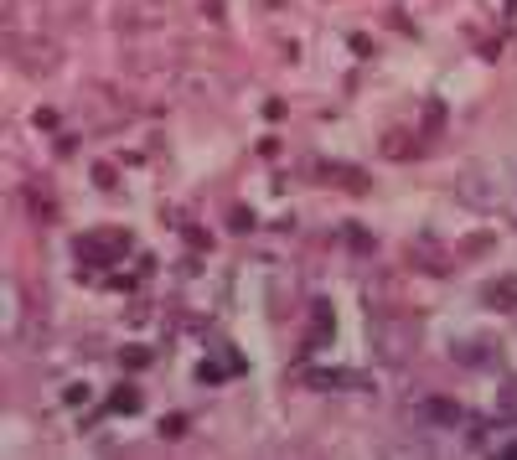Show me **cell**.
<instances>
[{"mask_svg": "<svg viewBox=\"0 0 517 460\" xmlns=\"http://www.w3.org/2000/svg\"><path fill=\"white\" fill-rule=\"evenodd\" d=\"M78 114L88 119V130H125L130 119H135V99L125 94V88H114V83H83V94H78Z\"/></svg>", "mask_w": 517, "mask_h": 460, "instance_id": "6da1fadb", "label": "cell"}, {"mask_svg": "<svg viewBox=\"0 0 517 460\" xmlns=\"http://www.w3.org/2000/svg\"><path fill=\"white\" fill-rule=\"evenodd\" d=\"M6 63L21 78H52L63 68V42L57 37H16L6 32Z\"/></svg>", "mask_w": 517, "mask_h": 460, "instance_id": "7a4b0ae2", "label": "cell"}, {"mask_svg": "<svg viewBox=\"0 0 517 460\" xmlns=\"http://www.w3.org/2000/svg\"><path fill=\"white\" fill-rule=\"evenodd\" d=\"M171 21V0H109V26L119 37H156Z\"/></svg>", "mask_w": 517, "mask_h": 460, "instance_id": "3957f363", "label": "cell"}, {"mask_svg": "<svg viewBox=\"0 0 517 460\" xmlns=\"http://www.w3.org/2000/svg\"><path fill=\"white\" fill-rule=\"evenodd\" d=\"M373 347L383 362H409L419 352V321L409 311H393V316H373Z\"/></svg>", "mask_w": 517, "mask_h": 460, "instance_id": "277c9868", "label": "cell"}, {"mask_svg": "<svg viewBox=\"0 0 517 460\" xmlns=\"http://www.w3.org/2000/svg\"><path fill=\"white\" fill-rule=\"evenodd\" d=\"M73 254L83 269H114L119 259L130 254V233L125 228H109V233H83L73 238Z\"/></svg>", "mask_w": 517, "mask_h": 460, "instance_id": "5b68a950", "label": "cell"}, {"mask_svg": "<svg viewBox=\"0 0 517 460\" xmlns=\"http://www.w3.org/2000/svg\"><path fill=\"white\" fill-rule=\"evenodd\" d=\"M455 362L461 367H492L497 362V342L492 336H461V342H455Z\"/></svg>", "mask_w": 517, "mask_h": 460, "instance_id": "8992f818", "label": "cell"}, {"mask_svg": "<svg viewBox=\"0 0 517 460\" xmlns=\"http://www.w3.org/2000/svg\"><path fill=\"white\" fill-rule=\"evenodd\" d=\"M481 305H486V311H517V274L486 280V285H481Z\"/></svg>", "mask_w": 517, "mask_h": 460, "instance_id": "52a82bcc", "label": "cell"}, {"mask_svg": "<svg viewBox=\"0 0 517 460\" xmlns=\"http://www.w3.org/2000/svg\"><path fill=\"white\" fill-rule=\"evenodd\" d=\"M419 424H430V429H450V424H461V404H450V398H424L419 404Z\"/></svg>", "mask_w": 517, "mask_h": 460, "instance_id": "ba28073f", "label": "cell"}, {"mask_svg": "<svg viewBox=\"0 0 517 460\" xmlns=\"http://www.w3.org/2000/svg\"><path fill=\"white\" fill-rule=\"evenodd\" d=\"M21 197H26V207H32L42 223H52V218H57V202H52V192H47V181H26Z\"/></svg>", "mask_w": 517, "mask_h": 460, "instance_id": "9c48e42d", "label": "cell"}, {"mask_svg": "<svg viewBox=\"0 0 517 460\" xmlns=\"http://www.w3.org/2000/svg\"><path fill=\"white\" fill-rule=\"evenodd\" d=\"M414 264H419L424 274H450V259H445L440 249H430V238H414Z\"/></svg>", "mask_w": 517, "mask_h": 460, "instance_id": "30bf717a", "label": "cell"}, {"mask_svg": "<svg viewBox=\"0 0 517 460\" xmlns=\"http://www.w3.org/2000/svg\"><path fill=\"white\" fill-rule=\"evenodd\" d=\"M311 388H362V378L357 373H321V367H311Z\"/></svg>", "mask_w": 517, "mask_h": 460, "instance_id": "8fae6325", "label": "cell"}, {"mask_svg": "<svg viewBox=\"0 0 517 460\" xmlns=\"http://www.w3.org/2000/svg\"><path fill=\"white\" fill-rule=\"evenodd\" d=\"M497 419H502V424H517V378H507V383L497 388Z\"/></svg>", "mask_w": 517, "mask_h": 460, "instance_id": "7c38bea8", "label": "cell"}, {"mask_svg": "<svg viewBox=\"0 0 517 460\" xmlns=\"http://www.w3.org/2000/svg\"><path fill=\"white\" fill-rule=\"evenodd\" d=\"M109 409H114V414H135V409H140V393H135L130 383H125V388H114V398H109Z\"/></svg>", "mask_w": 517, "mask_h": 460, "instance_id": "4fadbf2b", "label": "cell"}, {"mask_svg": "<svg viewBox=\"0 0 517 460\" xmlns=\"http://www.w3.org/2000/svg\"><path fill=\"white\" fill-rule=\"evenodd\" d=\"M88 6H94V0H52V11H63L68 21H83V16H88Z\"/></svg>", "mask_w": 517, "mask_h": 460, "instance_id": "5bb4252c", "label": "cell"}, {"mask_svg": "<svg viewBox=\"0 0 517 460\" xmlns=\"http://www.w3.org/2000/svg\"><path fill=\"white\" fill-rule=\"evenodd\" d=\"M187 435V414H166L161 419V440H181Z\"/></svg>", "mask_w": 517, "mask_h": 460, "instance_id": "9a60e30c", "label": "cell"}, {"mask_svg": "<svg viewBox=\"0 0 517 460\" xmlns=\"http://www.w3.org/2000/svg\"><path fill=\"white\" fill-rule=\"evenodd\" d=\"M316 342H331V305L316 300Z\"/></svg>", "mask_w": 517, "mask_h": 460, "instance_id": "2e32d148", "label": "cell"}, {"mask_svg": "<svg viewBox=\"0 0 517 460\" xmlns=\"http://www.w3.org/2000/svg\"><path fill=\"white\" fill-rule=\"evenodd\" d=\"M383 156H414L409 135H388V140H383Z\"/></svg>", "mask_w": 517, "mask_h": 460, "instance_id": "e0dca14e", "label": "cell"}, {"mask_svg": "<svg viewBox=\"0 0 517 460\" xmlns=\"http://www.w3.org/2000/svg\"><path fill=\"white\" fill-rule=\"evenodd\" d=\"M228 223H233V233H254V212H249V207H233Z\"/></svg>", "mask_w": 517, "mask_h": 460, "instance_id": "ac0fdd59", "label": "cell"}, {"mask_svg": "<svg viewBox=\"0 0 517 460\" xmlns=\"http://www.w3.org/2000/svg\"><path fill=\"white\" fill-rule=\"evenodd\" d=\"M94 181H99L104 192H119V171H114V166H104V161L94 166Z\"/></svg>", "mask_w": 517, "mask_h": 460, "instance_id": "d6986e66", "label": "cell"}, {"mask_svg": "<svg viewBox=\"0 0 517 460\" xmlns=\"http://www.w3.org/2000/svg\"><path fill=\"white\" fill-rule=\"evenodd\" d=\"M145 362H150L145 347H125V367H145Z\"/></svg>", "mask_w": 517, "mask_h": 460, "instance_id": "ffe728a7", "label": "cell"}, {"mask_svg": "<svg viewBox=\"0 0 517 460\" xmlns=\"http://www.w3.org/2000/svg\"><path fill=\"white\" fill-rule=\"evenodd\" d=\"M202 6H207V16H212V21H223V0H202Z\"/></svg>", "mask_w": 517, "mask_h": 460, "instance_id": "44dd1931", "label": "cell"}, {"mask_svg": "<svg viewBox=\"0 0 517 460\" xmlns=\"http://www.w3.org/2000/svg\"><path fill=\"white\" fill-rule=\"evenodd\" d=\"M502 455H512V460H517V445H507V450H502Z\"/></svg>", "mask_w": 517, "mask_h": 460, "instance_id": "7402d4cb", "label": "cell"}]
</instances>
